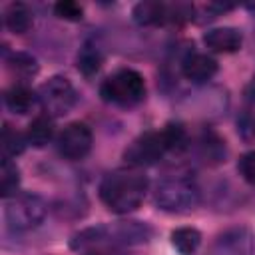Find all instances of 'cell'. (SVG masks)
<instances>
[{"label": "cell", "instance_id": "obj_1", "mask_svg": "<svg viewBox=\"0 0 255 255\" xmlns=\"http://www.w3.org/2000/svg\"><path fill=\"white\" fill-rule=\"evenodd\" d=\"M153 229L145 221H114V223H102L94 227H86L72 235L70 249L78 253H88L94 249H128L133 245H143L151 239Z\"/></svg>", "mask_w": 255, "mask_h": 255}, {"label": "cell", "instance_id": "obj_6", "mask_svg": "<svg viewBox=\"0 0 255 255\" xmlns=\"http://www.w3.org/2000/svg\"><path fill=\"white\" fill-rule=\"evenodd\" d=\"M48 213V205L44 197L36 193H18L6 199V223L14 231H30L36 229Z\"/></svg>", "mask_w": 255, "mask_h": 255}, {"label": "cell", "instance_id": "obj_17", "mask_svg": "<svg viewBox=\"0 0 255 255\" xmlns=\"http://www.w3.org/2000/svg\"><path fill=\"white\" fill-rule=\"evenodd\" d=\"M34 18H32V12L26 4L22 2H12L6 12H4V24L6 28L12 32V34H24L30 30Z\"/></svg>", "mask_w": 255, "mask_h": 255}, {"label": "cell", "instance_id": "obj_11", "mask_svg": "<svg viewBox=\"0 0 255 255\" xmlns=\"http://www.w3.org/2000/svg\"><path fill=\"white\" fill-rule=\"evenodd\" d=\"M219 66L217 60L201 54V52H187L181 60V74L191 84H205L217 74Z\"/></svg>", "mask_w": 255, "mask_h": 255}, {"label": "cell", "instance_id": "obj_15", "mask_svg": "<svg viewBox=\"0 0 255 255\" xmlns=\"http://www.w3.org/2000/svg\"><path fill=\"white\" fill-rule=\"evenodd\" d=\"M76 64H78V70L84 76H94L102 68V64H104V50H102V46L96 40H86L82 44L80 52H78Z\"/></svg>", "mask_w": 255, "mask_h": 255}, {"label": "cell", "instance_id": "obj_25", "mask_svg": "<svg viewBox=\"0 0 255 255\" xmlns=\"http://www.w3.org/2000/svg\"><path fill=\"white\" fill-rule=\"evenodd\" d=\"M84 255H129L126 253L124 249H114V247H108V249H94V251H88Z\"/></svg>", "mask_w": 255, "mask_h": 255}, {"label": "cell", "instance_id": "obj_7", "mask_svg": "<svg viewBox=\"0 0 255 255\" xmlns=\"http://www.w3.org/2000/svg\"><path fill=\"white\" fill-rule=\"evenodd\" d=\"M167 153H171V149H169L163 129H149V131L139 133L124 149V161L129 167L141 169V167L159 163Z\"/></svg>", "mask_w": 255, "mask_h": 255}, {"label": "cell", "instance_id": "obj_8", "mask_svg": "<svg viewBox=\"0 0 255 255\" xmlns=\"http://www.w3.org/2000/svg\"><path fill=\"white\" fill-rule=\"evenodd\" d=\"M78 102L76 88L72 82L64 76H52L48 78L40 90H38V104L42 112L50 118H62L72 112V108Z\"/></svg>", "mask_w": 255, "mask_h": 255}, {"label": "cell", "instance_id": "obj_3", "mask_svg": "<svg viewBox=\"0 0 255 255\" xmlns=\"http://www.w3.org/2000/svg\"><path fill=\"white\" fill-rule=\"evenodd\" d=\"M201 199L199 185L187 173H173L163 177L153 191V203L161 211L185 213L197 207Z\"/></svg>", "mask_w": 255, "mask_h": 255}, {"label": "cell", "instance_id": "obj_20", "mask_svg": "<svg viewBox=\"0 0 255 255\" xmlns=\"http://www.w3.org/2000/svg\"><path fill=\"white\" fill-rule=\"evenodd\" d=\"M18 185H20V169L16 165V161H12L10 157L2 159V167H0V193L4 199H10L14 195H18Z\"/></svg>", "mask_w": 255, "mask_h": 255}, {"label": "cell", "instance_id": "obj_19", "mask_svg": "<svg viewBox=\"0 0 255 255\" xmlns=\"http://www.w3.org/2000/svg\"><path fill=\"white\" fill-rule=\"evenodd\" d=\"M6 64L16 74V78H20V80H30L32 76L38 74V60L28 52H12V54H8L6 56Z\"/></svg>", "mask_w": 255, "mask_h": 255}, {"label": "cell", "instance_id": "obj_21", "mask_svg": "<svg viewBox=\"0 0 255 255\" xmlns=\"http://www.w3.org/2000/svg\"><path fill=\"white\" fill-rule=\"evenodd\" d=\"M28 145V139L24 133L12 129L10 126H4L2 129V151H4V157H16L20 155Z\"/></svg>", "mask_w": 255, "mask_h": 255}, {"label": "cell", "instance_id": "obj_9", "mask_svg": "<svg viewBox=\"0 0 255 255\" xmlns=\"http://www.w3.org/2000/svg\"><path fill=\"white\" fill-rule=\"evenodd\" d=\"M201 255H255V233L245 227H229L215 235Z\"/></svg>", "mask_w": 255, "mask_h": 255}, {"label": "cell", "instance_id": "obj_18", "mask_svg": "<svg viewBox=\"0 0 255 255\" xmlns=\"http://www.w3.org/2000/svg\"><path fill=\"white\" fill-rule=\"evenodd\" d=\"M171 245L179 255H195L199 245H201V233L195 227H177L169 235Z\"/></svg>", "mask_w": 255, "mask_h": 255}, {"label": "cell", "instance_id": "obj_22", "mask_svg": "<svg viewBox=\"0 0 255 255\" xmlns=\"http://www.w3.org/2000/svg\"><path fill=\"white\" fill-rule=\"evenodd\" d=\"M54 14L68 22H80L84 18V8L74 0H60L54 4Z\"/></svg>", "mask_w": 255, "mask_h": 255}, {"label": "cell", "instance_id": "obj_2", "mask_svg": "<svg viewBox=\"0 0 255 255\" xmlns=\"http://www.w3.org/2000/svg\"><path fill=\"white\" fill-rule=\"evenodd\" d=\"M147 185L149 181L143 171H139L137 167H124L104 175L98 193L102 203L110 211L126 215L135 211L143 203L147 195Z\"/></svg>", "mask_w": 255, "mask_h": 255}, {"label": "cell", "instance_id": "obj_12", "mask_svg": "<svg viewBox=\"0 0 255 255\" xmlns=\"http://www.w3.org/2000/svg\"><path fill=\"white\" fill-rule=\"evenodd\" d=\"M203 44L211 50V52H219V54H231L237 52L243 44V34L239 28L233 26H219V28H211L203 34Z\"/></svg>", "mask_w": 255, "mask_h": 255}, {"label": "cell", "instance_id": "obj_4", "mask_svg": "<svg viewBox=\"0 0 255 255\" xmlns=\"http://www.w3.org/2000/svg\"><path fill=\"white\" fill-rule=\"evenodd\" d=\"M145 94H147V88H145L143 76L131 68L116 70L100 86L102 100L120 108H133L141 104L145 100Z\"/></svg>", "mask_w": 255, "mask_h": 255}, {"label": "cell", "instance_id": "obj_27", "mask_svg": "<svg viewBox=\"0 0 255 255\" xmlns=\"http://www.w3.org/2000/svg\"><path fill=\"white\" fill-rule=\"evenodd\" d=\"M247 10H251V12H255V4H249V6H247Z\"/></svg>", "mask_w": 255, "mask_h": 255}, {"label": "cell", "instance_id": "obj_16", "mask_svg": "<svg viewBox=\"0 0 255 255\" xmlns=\"http://www.w3.org/2000/svg\"><path fill=\"white\" fill-rule=\"evenodd\" d=\"M52 137H54V118L42 114V116H36L28 124V129H26L28 145L44 147L46 143L52 141Z\"/></svg>", "mask_w": 255, "mask_h": 255}, {"label": "cell", "instance_id": "obj_26", "mask_svg": "<svg viewBox=\"0 0 255 255\" xmlns=\"http://www.w3.org/2000/svg\"><path fill=\"white\" fill-rule=\"evenodd\" d=\"M245 96H247V100H249L251 104H255V74H253L251 82H249L247 88H245Z\"/></svg>", "mask_w": 255, "mask_h": 255}, {"label": "cell", "instance_id": "obj_13", "mask_svg": "<svg viewBox=\"0 0 255 255\" xmlns=\"http://www.w3.org/2000/svg\"><path fill=\"white\" fill-rule=\"evenodd\" d=\"M197 151H199V157L205 161V163H211V165H217L221 161H225V141L213 131V129H203L199 139H197Z\"/></svg>", "mask_w": 255, "mask_h": 255}, {"label": "cell", "instance_id": "obj_5", "mask_svg": "<svg viewBox=\"0 0 255 255\" xmlns=\"http://www.w3.org/2000/svg\"><path fill=\"white\" fill-rule=\"evenodd\" d=\"M131 18L139 26H163V24H181L193 18V6L185 2H159L143 0L137 2L131 10Z\"/></svg>", "mask_w": 255, "mask_h": 255}, {"label": "cell", "instance_id": "obj_23", "mask_svg": "<svg viewBox=\"0 0 255 255\" xmlns=\"http://www.w3.org/2000/svg\"><path fill=\"white\" fill-rule=\"evenodd\" d=\"M237 129L239 135L247 141V143H255V108L245 110L239 120H237Z\"/></svg>", "mask_w": 255, "mask_h": 255}, {"label": "cell", "instance_id": "obj_14", "mask_svg": "<svg viewBox=\"0 0 255 255\" xmlns=\"http://www.w3.org/2000/svg\"><path fill=\"white\" fill-rule=\"evenodd\" d=\"M38 102V92H32L26 84H14L4 94V104L12 114H28Z\"/></svg>", "mask_w": 255, "mask_h": 255}, {"label": "cell", "instance_id": "obj_10", "mask_svg": "<svg viewBox=\"0 0 255 255\" xmlns=\"http://www.w3.org/2000/svg\"><path fill=\"white\" fill-rule=\"evenodd\" d=\"M92 143H94V135H92V129L88 124L84 122H72L68 124L58 139H56V145H58V151L62 157L66 159H84L90 149H92Z\"/></svg>", "mask_w": 255, "mask_h": 255}, {"label": "cell", "instance_id": "obj_24", "mask_svg": "<svg viewBox=\"0 0 255 255\" xmlns=\"http://www.w3.org/2000/svg\"><path fill=\"white\" fill-rule=\"evenodd\" d=\"M237 169H239V175H241L249 185L255 187V149H251V151H247V153H243V155L239 157Z\"/></svg>", "mask_w": 255, "mask_h": 255}]
</instances>
